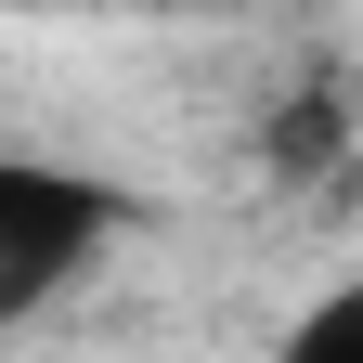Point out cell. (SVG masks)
Returning a JSON list of instances; mask_svg holds the SVG:
<instances>
[{
	"mask_svg": "<svg viewBox=\"0 0 363 363\" xmlns=\"http://www.w3.org/2000/svg\"><path fill=\"white\" fill-rule=\"evenodd\" d=\"M117 234V195L91 169H52V156H0V325H26L52 286H78Z\"/></svg>",
	"mask_w": 363,
	"mask_h": 363,
	"instance_id": "cell-1",
	"label": "cell"
},
{
	"mask_svg": "<svg viewBox=\"0 0 363 363\" xmlns=\"http://www.w3.org/2000/svg\"><path fill=\"white\" fill-rule=\"evenodd\" d=\"M286 363H363V286H337V298H311V325L286 337Z\"/></svg>",
	"mask_w": 363,
	"mask_h": 363,
	"instance_id": "cell-2",
	"label": "cell"
}]
</instances>
